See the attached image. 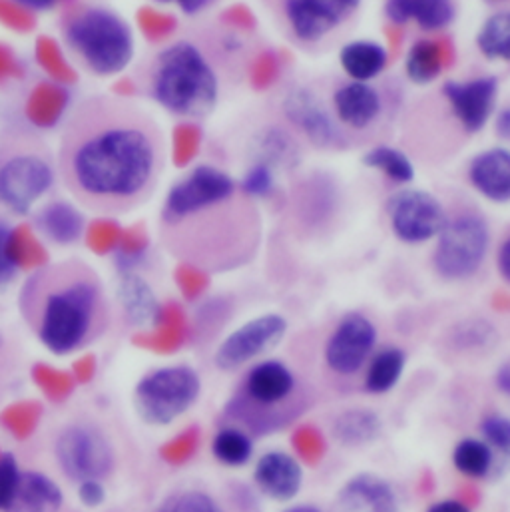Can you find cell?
Segmentation results:
<instances>
[{"label": "cell", "mask_w": 510, "mask_h": 512, "mask_svg": "<svg viewBox=\"0 0 510 512\" xmlns=\"http://www.w3.org/2000/svg\"><path fill=\"white\" fill-rule=\"evenodd\" d=\"M196 449H198V431L188 429L182 435H178L176 439L168 441L160 449V455L170 465H180V463H186L196 453Z\"/></svg>", "instance_id": "bcb514c9"}, {"label": "cell", "mask_w": 510, "mask_h": 512, "mask_svg": "<svg viewBox=\"0 0 510 512\" xmlns=\"http://www.w3.org/2000/svg\"><path fill=\"white\" fill-rule=\"evenodd\" d=\"M285 512H321L317 507H311V505H299V507H293L289 511Z\"/></svg>", "instance_id": "03108f58"}, {"label": "cell", "mask_w": 510, "mask_h": 512, "mask_svg": "<svg viewBox=\"0 0 510 512\" xmlns=\"http://www.w3.org/2000/svg\"><path fill=\"white\" fill-rule=\"evenodd\" d=\"M497 134L505 140H510V108L503 110L497 120Z\"/></svg>", "instance_id": "be15d7a7"}, {"label": "cell", "mask_w": 510, "mask_h": 512, "mask_svg": "<svg viewBox=\"0 0 510 512\" xmlns=\"http://www.w3.org/2000/svg\"><path fill=\"white\" fill-rule=\"evenodd\" d=\"M120 303L126 311L128 321L136 327L152 325L160 311V303L150 285L134 273H124V279L120 283Z\"/></svg>", "instance_id": "d4e9b609"}, {"label": "cell", "mask_w": 510, "mask_h": 512, "mask_svg": "<svg viewBox=\"0 0 510 512\" xmlns=\"http://www.w3.org/2000/svg\"><path fill=\"white\" fill-rule=\"evenodd\" d=\"M18 479L20 471L16 459L12 455H0V511L8 509L18 487Z\"/></svg>", "instance_id": "c3c4849f"}, {"label": "cell", "mask_w": 510, "mask_h": 512, "mask_svg": "<svg viewBox=\"0 0 510 512\" xmlns=\"http://www.w3.org/2000/svg\"><path fill=\"white\" fill-rule=\"evenodd\" d=\"M36 224L48 240L62 246L74 244L84 230V220L80 212L66 202H52L46 208H42V212L36 218Z\"/></svg>", "instance_id": "4316f807"}, {"label": "cell", "mask_w": 510, "mask_h": 512, "mask_svg": "<svg viewBox=\"0 0 510 512\" xmlns=\"http://www.w3.org/2000/svg\"><path fill=\"white\" fill-rule=\"evenodd\" d=\"M453 62H455V46L451 38L447 36L425 38V40H417L411 46L407 54L405 70L415 84H429Z\"/></svg>", "instance_id": "44dd1931"}, {"label": "cell", "mask_w": 510, "mask_h": 512, "mask_svg": "<svg viewBox=\"0 0 510 512\" xmlns=\"http://www.w3.org/2000/svg\"><path fill=\"white\" fill-rule=\"evenodd\" d=\"M158 512H176L174 511V507H172V503H168V505H164V507H162V509H160V511Z\"/></svg>", "instance_id": "003e7915"}, {"label": "cell", "mask_w": 510, "mask_h": 512, "mask_svg": "<svg viewBox=\"0 0 510 512\" xmlns=\"http://www.w3.org/2000/svg\"><path fill=\"white\" fill-rule=\"evenodd\" d=\"M254 479L265 497L287 503L299 495L303 471L291 455L283 451H269L257 461Z\"/></svg>", "instance_id": "2e32d148"}, {"label": "cell", "mask_w": 510, "mask_h": 512, "mask_svg": "<svg viewBox=\"0 0 510 512\" xmlns=\"http://www.w3.org/2000/svg\"><path fill=\"white\" fill-rule=\"evenodd\" d=\"M234 192L236 184L226 172L212 166H200L170 190L162 210L164 226H174L204 210L222 206L232 200Z\"/></svg>", "instance_id": "9c48e42d"}, {"label": "cell", "mask_w": 510, "mask_h": 512, "mask_svg": "<svg viewBox=\"0 0 510 512\" xmlns=\"http://www.w3.org/2000/svg\"><path fill=\"white\" fill-rule=\"evenodd\" d=\"M333 512H397V497L385 479L363 473L341 487Z\"/></svg>", "instance_id": "e0dca14e"}, {"label": "cell", "mask_w": 510, "mask_h": 512, "mask_svg": "<svg viewBox=\"0 0 510 512\" xmlns=\"http://www.w3.org/2000/svg\"><path fill=\"white\" fill-rule=\"evenodd\" d=\"M62 36L70 54L96 76L122 72L134 56L130 26L102 6H70L62 16Z\"/></svg>", "instance_id": "277c9868"}, {"label": "cell", "mask_w": 510, "mask_h": 512, "mask_svg": "<svg viewBox=\"0 0 510 512\" xmlns=\"http://www.w3.org/2000/svg\"><path fill=\"white\" fill-rule=\"evenodd\" d=\"M407 357L401 349L397 347H387L379 351L365 373V389L371 395H383L389 393L401 379L405 371Z\"/></svg>", "instance_id": "f1b7e54d"}, {"label": "cell", "mask_w": 510, "mask_h": 512, "mask_svg": "<svg viewBox=\"0 0 510 512\" xmlns=\"http://www.w3.org/2000/svg\"><path fill=\"white\" fill-rule=\"evenodd\" d=\"M176 281H178L182 293L190 299L198 297L208 287V275L200 267L190 265V263H184L178 267Z\"/></svg>", "instance_id": "681fc988"}, {"label": "cell", "mask_w": 510, "mask_h": 512, "mask_svg": "<svg viewBox=\"0 0 510 512\" xmlns=\"http://www.w3.org/2000/svg\"><path fill=\"white\" fill-rule=\"evenodd\" d=\"M62 493L54 481L40 473H20L16 493L6 512H58Z\"/></svg>", "instance_id": "cb8c5ba5"}, {"label": "cell", "mask_w": 510, "mask_h": 512, "mask_svg": "<svg viewBox=\"0 0 510 512\" xmlns=\"http://www.w3.org/2000/svg\"><path fill=\"white\" fill-rule=\"evenodd\" d=\"M122 228L112 220H96L90 224L86 232V244L94 254H110L116 252L120 240H122Z\"/></svg>", "instance_id": "b9f144b4"}, {"label": "cell", "mask_w": 510, "mask_h": 512, "mask_svg": "<svg viewBox=\"0 0 510 512\" xmlns=\"http://www.w3.org/2000/svg\"><path fill=\"white\" fill-rule=\"evenodd\" d=\"M385 12L393 24L417 22L423 30H443L455 18L453 0H387Z\"/></svg>", "instance_id": "7402d4cb"}, {"label": "cell", "mask_w": 510, "mask_h": 512, "mask_svg": "<svg viewBox=\"0 0 510 512\" xmlns=\"http://www.w3.org/2000/svg\"><path fill=\"white\" fill-rule=\"evenodd\" d=\"M477 46L489 60L510 62V12H497L479 30Z\"/></svg>", "instance_id": "d6a6232c"}, {"label": "cell", "mask_w": 510, "mask_h": 512, "mask_svg": "<svg viewBox=\"0 0 510 512\" xmlns=\"http://www.w3.org/2000/svg\"><path fill=\"white\" fill-rule=\"evenodd\" d=\"M172 138H174V148H172L174 164L184 168L196 158L202 146V130L196 124H180L176 126Z\"/></svg>", "instance_id": "7bdbcfd3"}, {"label": "cell", "mask_w": 510, "mask_h": 512, "mask_svg": "<svg viewBox=\"0 0 510 512\" xmlns=\"http://www.w3.org/2000/svg\"><path fill=\"white\" fill-rule=\"evenodd\" d=\"M497 265H499V273L503 275V279L510 283V236L505 240V244L501 246V250H499Z\"/></svg>", "instance_id": "680465c9"}, {"label": "cell", "mask_w": 510, "mask_h": 512, "mask_svg": "<svg viewBox=\"0 0 510 512\" xmlns=\"http://www.w3.org/2000/svg\"><path fill=\"white\" fill-rule=\"evenodd\" d=\"M138 24L148 40L158 42V40L168 38L176 30L178 20L168 12H160L154 8H142L138 12Z\"/></svg>", "instance_id": "f6af8a7d"}, {"label": "cell", "mask_w": 510, "mask_h": 512, "mask_svg": "<svg viewBox=\"0 0 510 512\" xmlns=\"http://www.w3.org/2000/svg\"><path fill=\"white\" fill-rule=\"evenodd\" d=\"M246 395L259 409H273L285 403L295 391L291 369L279 361H263L246 377Z\"/></svg>", "instance_id": "ac0fdd59"}, {"label": "cell", "mask_w": 510, "mask_h": 512, "mask_svg": "<svg viewBox=\"0 0 510 512\" xmlns=\"http://www.w3.org/2000/svg\"><path fill=\"white\" fill-rule=\"evenodd\" d=\"M469 180L483 198L497 204L510 202V150L481 152L469 166Z\"/></svg>", "instance_id": "d6986e66"}, {"label": "cell", "mask_w": 510, "mask_h": 512, "mask_svg": "<svg viewBox=\"0 0 510 512\" xmlns=\"http://www.w3.org/2000/svg\"><path fill=\"white\" fill-rule=\"evenodd\" d=\"M395 236L405 244H423L439 236L447 216L441 202L429 192L405 190L389 202Z\"/></svg>", "instance_id": "30bf717a"}, {"label": "cell", "mask_w": 510, "mask_h": 512, "mask_svg": "<svg viewBox=\"0 0 510 512\" xmlns=\"http://www.w3.org/2000/svg\"><path fill=\"white\" fill-rule=\"evenodd\" d=\"M200 377L186 365L148 373L136 387V407L150 425H170L200 397Z\"/></svg>", "instance_id": "8992f818"}, {"label": "cell", "mask_w": 510, "mask_h": 512, "mask_svg": "<svg viewBox=\"0 0 510 512\" xmlns=\"http://www.w3.org/2000/svg\"><path fill=\"white\" fill-rule=\"evenodd\" d=\"M283 112L313 144L321 148L339 146L341 134L321 100L307 88L291 90L283 100Z\"/></svg>", "instance_id": "9a60e30c"}, {"label": "cell", "mask_w": 510, "mask_h": 512, "mask_svg": "<svg viewBox=\"0 0 510 512\" xmlns=\"http://www.w3.org/2000/svg\"><path fill=\"white\" fill-rule=\"evenodd\" d=\"M158 2H176L186 14H198L204 10L212 0H158Z\"/></svg>", "instance_id": "91938a15"}, {"label": "cell", "mask_w": 510, "mask_h": 512, "mask_svg": "<svg viewBox=\"0 0 510 512\" xmlns=\"http://www.w3.org/2000/svg\"><path fill=\"white\" fill-rule=\"evenodd\" d=\"M22 311L40 341L58 355L90 341L106 317L100 281L78 261L40 267L22 289Z\"/></svg>", "instance_id": "7a4b0ae2"}, {"label": "cell", "mask_w": 510, "mask_h": 512, "mask_svg": "<svg viewBox=\"0 0 510 512\" xmlns=\"http://www.w3.org/2000/svg\"><path fill=\"white\" fill-rule=\"evenodd\" d=\"M273 186H275V176H273V170L265 164H259L255 162L254 168L246 174L244 182H242V188L248 196H254V198H265L273 192Z\"/></svg>", "instance_id": "7dc6e473"}, {"label": "cell", "mask_w": 510, "mask_h": 512, "mask_svg": "<svg viewBox=\"0 0 510 512\" xmlns=\"http://www.w3.org/2000/svg\"><path fill=\"white\" fill-rule=\"evenodd\" d=\"M287 331V321L277 313L259 315L228 335L216 351V365L224 371L238 369L275 347Z\"/></svg>", "instance_id": "7c38bea8"}, {"label": "cell", "mask_w": 510, "mask_h": 512, "mask_svg": "<svg viewBox=\"0 0 510 512\" xmlns=\"http://www.w3.org/2000/svg\"><path fill=\"white\" fill-rule=\"evenodd\" d=\"M186 339V317L178 303L160 305V311L152 323V329L134 335V343L138 347L156 351V353H172Z\"/></svg>", "instance_id": "603a6c76"}, {"label": "cell", "mask_w": 510, "mask_h": 512, "mask_svg": "<svg viewBox=\"0 0 510 512\" xmlns=\"http://www.w3.org/2000/svg\"><path fill=\"white\" fill-rule=\"evenodd\" d=\"M32 379L36 387L54 403L64 401L74 391V385H76L72 373L56 369L46 363H36L32 367Z\"/></svg>", "instance_id": "74e56055"}, {"label": "cell", "mask_w": 510, "mask_h": 512, "mask_svg": "<svg viewBox=\"0 0 510 512\" xmlns=\"http://www.w3.org/2000/svg\"><path fill=\"white\" fill-rule=\"evenodd\" d=\"M16 74H18V62L14 54L6 46H0V78H8Z\"/></svg>", "instance_id": "6f0895ef"}, {"label": "cell", "mask_w": 510, "mask_h": 512, "mask_svg": "<svg viewBox=\"0 0 510 512\" xmlns=\"http://www.w3.org/2000/svg\"><path fill=\"white\" fill-rule=\"evenodd\" d=\"M56 461L72 481H102L114 467V451L98 429L70 425L56 439Z\"/></svg>", "instance_id": "ba28073f"}, {"label": "cell", "mask_w": 510, "mask_h": 512, "mask_svg": "<svg viewBox=\"0 0 510 512\" xmlns=\"http://www.w3.org/2000/svg\"><path fill=\"white\" fill-rule=\"evenodd\" d=\"M212 451L220 463L228 467H242L252 459L254 443L244 431L236 427H226L214 437Z\"/></svg>", "instance_id": "e575fe53"}, {"label": "cell", "mask_w": 510, "mask_h": 512, "mask_svg": "<svg viewBox=\"0 0 510 512\" xmlns=\"http://www.w3.org/2000/svg\"><path fill=\"white\" fill-rule=\"evenodd\" d=\"M36 60L44 68V72H48L54 80H58V82H74L76 80V72L68 66L66 58L62 56L60 46L52 38H46V36L38 38Z\"/></svg>", "instance_id": "f35d334b"}, {"label": "cell", "mask_w": 510, "mask_h": 512, "mask_svg": "<svg viewBox=\"0 0 510 512\" xmlns=\"http://www.w3.org/2000/svg\"><path fill=\"white\" fill-rule=\"evenodd\" d=\"M146 90L168 112L202 118L218 102V76L196 44L180 40L152 58L146 68Z\"/></svg>", "instance_id": "3957f363"}, {"label": "cell", "mask_w": 510, "mask_h": 512, "mask_svg": "<svg viewBox=\"0 0 510 512\" xmlns=\"http://www.w3.org/2000/svg\"><path fill=\"white\" fill-rule=\"evenodd\" d=\"M481 435L485 443L493 449L495 457L501 455L510 465V419L501 415H489L481 423Z\"/></svg>", "instance_id": "60d3db41"}, {"label": "cell", "mask_w": 510, "mask_h": 512, "mask_svg": "<svg viewBox=\"0 0 510 512\" xmlns=\"http://www.w3.org/2000/svg\"><path fill=\"white\" fill-rule=\"evenodd\" d=\"M40 417H42V407L36 401H20L2 411L0 423L12 437L22 441L36 431Z\"/></svg>", "instance_id": "8d00e7d4"}, {"label": "cell", "mask_w": 510, "mask_h": 512, "mask_svg": "<svg viewBox=\"0 0 510 512\" xmlns=\"http://www.w3.org/2000/svg\"><path fill=\"white\" fill-rule=\"evenodd\" d=\"M162 164L156 122L122 98L86 100L62 132V180L78 202L100 214H124L146 202Z\"/></svg>", "instance_id": "6da1fadb"}, {"label": "cell", "mask_w": 510, "mask_h": 512, "mask_svg": "<svg viewBox=\"0 0 510 512\" xmlns=\"http://www.w3.org/2000/svg\"><path fill=\"white\" fill-rule=\"evenodd\" d=\"M491 232L483 216L459 214L445 222L433 254L435 271L445 279L473 277L489 252Z\"/></svg>", "instance_id": "5b68a950"}, {"label": "cell", "mask_w": 510, "mask_h": 512, "mask_svg": "<svg viewBox=\"0 0 510 512\" xmlns=\"http://www.w3.org/2000/svg\"><path fill=\"white\" fill-rule=\"evenodd\" d=\"M427 512H471V509L467 505H463L461 501H453V499H447V501H441V503H435L431 509Z\"/></svg>", "instance_id": "94428289"}, {"label": "cell", "mask_w": 510, "mask_h": 512, "mask_svg": "<svg viewBox=\"0 0 510 512\" xmlns=\"http://www.w3.org/2000/svg\"><path fill=\"white\" fill-rule=\"evenodd\" d=\"M148 250V236L142 226H132L122 232V240L116 248V261L124 273H130Z\"/></svg>", "instance_id": "ab89813d"}, {"label": "cell", "mask_w": 510, "mask_h": 512, "mask_svg": "<svg viewBox=\"0 0 510 512\" xmlns=\"http://www.w3.org/2000/svg\"><path fill=\"white\" fill-rule=\"evenodd\" d=\"M363 162L365 166L379 170L381 174H385L389 180L397 184H409L415 178V168L411 160L403 152L389 146L373 148L371 152L365 154Z\"/></svg>", "instance_id": "d590c367"}, {"label": "cell", "mask_w": 510, "mask_h": 512, "mask_svg": "<svg viewBox=\"0 0 510 512\" xmlns=\"http://www.w3.org/2000/svg\"><path fill=\"white\" fill-rule=\"evenodd\" d=\"M455 469L469 479H485L497 465L493 449L481 439H463L453 451Z\"/></svg>", "instance_id": "4dcf8cb0"}, {"label": "cell", "mask_w": 510, "mask_h": 512, "mask_svg": "<svg viewBox=\"0 0 510 512\" xmlns=\"http://www.w3.org/2000/svg\"><path fill=\"white\" fill-rule=\"evenodd\" d=\"M281 72V58L273 50L259 52L250 66V82L255 90L271 88Z\"/></svg>", "instance_id": "ee69618b"}, {"label": "cell", "mask_w": 510, "mask_h": 512, "mask_svg": "<svg viewBox=\"0 0 510 512\" xmlns=\"http://www.w3.org/2000/svg\"><path fill=\"white\" fill-rule=\"evenodd\" d=\"M0 22L12 30L28 32L34 26V16L28 8L12 0H0Z\"/></svg>", "instance_id": "f907efd6"}, {"label": "cell", "mask_w": 510, "mask_h": 512, "mask_svg": "<svg viewBox=\"0 0 510 512\" xmlns=\"http://www.w3.org/2000/svg\"><path fill=\"white\" fill-rule=\"evenodd\" d=\"M52 180V164L36 146L18 144L0 156V204L14 214H26L48 192Z\"/></svg>", "instance_id": "52a82bcc"}, {"label": "cell", "mask_w": 510, "mask_h": 512, "mask_svg": "<svg viewBox=\"0 0 510 512\" xmlns=\"http://www.w3.org/2000/svg\"><path fill=\"white\" fill-rule=\"evenodd\" d=\"M78 497L86 507H98L104 501L106 493L100 481H82L78 489Z\"/></svg>", "instance_id": "11a10c76"}, {"label": "cell", "mask_w": 510, "mask_h": 512, "mask_svg": "<svg viewBox=\"0 0 510 512\" xmlns=\"http://www.w3.org/2000/svg\"><path fill=\"white\" fill-rule=\"evenodd\" d=\"M8 234H10V228L6 224H0V285L8 283L14 277V273H16V267L10 261L8 250H6Z\"/></svg>", "instance_id": "db71d44e"}, {"label": "cell", "mask_w": 510, "mask_h": 512, "mask_svg": "<svg viewBox=\"0 0 510 512\" xmlns=\"http://www.w3.org/2000/svg\"><path fill=\"white\" fill-rule=\"evenodd\" d=\"M68 106V90L54 82H40L26 100V116L38 128H52Z\"/></svg>", "instance_id": "83f0119b"}, {"label": "cell", "mask_w": 510, "mask_h": 512, "mask_svg": "<svg viewBox=\"0 0 510 512\" xmlns=\"http://www.w3.org/2000/svg\"><path fill=\"white\" fill-rule=\"evenodd\" d=\"M96 375V359L92 355H84L72 365V377L76 383H90Z\"/></svg>", "instance_id": "9f6ffc18"}, {"label": "cell", "mask_w": 510, "mask_h": 512, "mask_svg": "<svg viewBox=\"0 0 510 512\" xmlns=\"http://www.w3.org/2000/svg\"><path fill=\"white\" fill-rule=\"evenodd\" d=\"M28 10H48V8H54L60 0H12Z\"/></svg>", "instance_id": "6125c7cd"}, {"label": "cell", "mask_w": 510, "mask_h": 512, "mask_svg": "<svg viewBox=\"0 0 510 512\" xmlns=\"http://www.w3.org/2000/svg\"><path fill=\"white\" fill-rule=\"evenodd\" d=\"M333 108L341 124L355 130H365L379 118L381 98L367 82L353 80L333 94Z\"/></svg>", "instance_id": "ffe728a7"}, {"label": "cell", "mask_w": 510, "mask_h": 512, "mask_svg": "<svg viewBox=\"0 0 510 512\" xmlns=\"http://www.w3.org/2000/svg\"><path fill=\"white\" fill-rule=\"evenodd\" d=\"M176 512H224L222 507L206 493L188 491L170 501Z\"/></svg>", "instance_id": "816d5d0a"}, {"label": "cell", "mask_w": 510, "mask_h": 512, "mask_svg": "<svg viewBox=\"0 0 510 512\" xmlns=\"http://www.w3.org/2000/svg\"><path fill=\"white\" fill-rule=\"evenodd\" d=\"M497 387H499L503 393L510 395V363L503 365V367L499 369V373H497Z\"/></svg>", "instance_id": "e7e4bbea"}, {"label": "cell", "mask_w": 510, "mask_h": 512, "mask_svg": "<svg viewBox=\"0 0 510 512\" xmlns=\"http://www.w3.org/2000/svg\"><path fill=\"white\" fill-rule=\"evenodd\" d=\"M381 433V421L375 413L365 409H351L341 413L333 423V435L347 447H361L375 441Z\"/></svg>", "instance_id": "f546056e"}, {"label": "cell", "mask_w": 510, "mask_h": 512, "mask_svg": "<svg viewBox=\"0 0 510 512\" xmlns=\"http://www.w3.org/2000/svg\"><path fill=\"white\" fill-rule=\"evenodd\" d=\"M255 156L259 164H265L271 170L277 166L287 168L297 162V146L287 132L269 128L259 140H255Z\"/></svg>", "instance_id": "1f68e13d"}, {"label": "cell", "mask_w": 510, "mask_h": 512, "mask_svg": "<svg viewBox=\"0 0 510 512\" xmlns=\"http://www.w3.org/2000/svg\"><path fill=\"white\" fill-rule=\"evenodd\" d=\"M343 70L355 82H367L383 72L387 66V52L381 44L371 40L349 42L339 54Z\"/></svg>", "instance_id": "484cf974"}, {"label": "cell", "mask_w": 510, "mask_h": 512, "mask_svg": "<svg viewBox=\"0 0 510 512\" xmlns=\"http://www.w3.org/2000/svg\"><path fill=\"white\" fill-rule=\"evenodd\" d=\"M8 257L14 263V267L22 269H40L48 263V254L42 248V244L36 240V236L26 226H18L10 230L8 234Z\"/></svg>", "instance_id": "836d02e7"}, {"label": "cell", "mask_w": 510, "mask_h": 512, "mask_svg": "<svg viewBox=\"0 0 510 512\" xmlns=\"http://www.w3.org/2000/svg\"><path fill=\"white\" fill-rule=\"evenodd\" d=\"M359 4L361 0H283V16L297 40L315 44L339 28Z\"/></svg>", "instance_id": "4fadbf2b"}, {"label": "cell", "mask_w": 510, "mask_h": 512, "mask_svg": "<svg viewBox=\"0 0 510 512\" xmlns=\"http://www.w3.org/2000/svg\"><path fill=\"white\" fill-rule=\"evenodd\" d=\"M222 20H224L228 26L240 28V30H254L255 24H257L254 12H252L248 6H244V4H234V6H230V8L224 12Z\"/></svg>", "instance_id": "f5cc1de1"}, {"label": "cell", "mask_w": 510, "mask_h": 512, "mask_svg": "<svg viewBox=\"0 0 510 512\" xmlns=\"http://www.w3.org/2000/svg\"><path fill=\"white\" fill-rule=\"evenodd\" d=\"M377 329L363 313H347L331 333L325 347V363L337 375H355L371 357Z\"/></svg>", "instance_id": "8fae6325"}, {"label": "cell", "mask_w": 510, "mask_h": 512, "mask_svg": "<svg viewBox=\"0 0 510 512\" xmlns=\"http://www.w3.org/2000/svg\"><path fill=\"white\" fill-rule=\"evenodd\" d=\"M445 98L467 132H479L493 114L499 82L493 76H481L469 82H447Z\"/></svg>", "instance_id": "5bb4252c"}]
</instances>
